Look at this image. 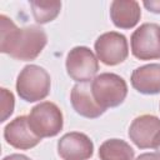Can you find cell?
Instances as JSON below:
<instances>
[{"label":"cell","instance_id":"52a82bcc","mask_svg":"<svg viewBox=\"0 0 160 160\" xmlns=\"http://www.w3.org/2000/svg\"><path fill=\"white\" fill-rule=\"evenodd\" d=\"M95 52L98 60L108 66H115L126 60L129 46L125 35L118 31L101 34L95 41Z\"/></svg>","mask_w":160,"mask_h":160},{"label":"cell","instance_id":"7c38bea8","mask_svg":"<svg viewBox=\"0 0 160 160\" xmlns=\"http://www.w3.org/2000/svg\"><path fill=\"white\" fill-rule=\"evenodd\" d=\"M131 85L140 94H160V64H148L136 68L131 74Z\"/></svg>","mask_w":160,"mask_h":160},{"label":"cell","instance_id":"2e32d148","mask_svg":"<svg viewBox=\"0 0 160 160\" xmlns=\"http://www.w3.org/2000/svg\"><path fill=\"white\" fill-rule=\"evenodd\" d=\"M14 95L5 88H1V120L5 121L14 111Z\"/></svg>","mask_w":160,"mask_h":160},{"label":"cell","instance_id":"6da1fadb","mask_svg":"<svg viewBox=\"0 0 160 160\" xmlns=\"http://www.w3.org/2000/svg\"><path fill=\"white\" fill-rule=\"evenodd\" d=\"M0 51L20 61L36 59L48 42L45 30L38 25L18 28L6 15H0Z\"/></svg>","mask_w":160,"mask_h":160},{"label":"cell","instance_id":"5b68a950","mask_svg":"<svg viewBox=\"0 0 160 160\" xmlns=\"http://www.w3.org/2000/svg\"><path fill=\"white\" fill-rule=\"evenodd\" d=\"M131 52L139 60L160 59V25L145 22L140 25L130 39Z\"/></svg>","mask_w":160,"mask_h":160},{"label":"cell","instance_id":"44dd1931","mask_svg":"<svg viewBox=\"0 0 160 160\" xmlns=\"http://www.w3.org/2000/svg\"><path fill=\"white\" fill-rule=\"evenodd\" d=\"M159 106H160V105H159Z\"/></svg>","mask_w":160,"mask_h":160},{"label":"cell","instance_id":"4fadbf2b","mask_svg":"<svg viewBox=\"0 0 160 160\" xmlns=\"http://www.w3.org/2000/svg\"><path fill=\"white\" fill-rule=\"evenodd\" d=\"M110 18L116 28L131 29L141 18L140 5L135 0H114L110 4Z\"/></svg>","mask_w":160,"mask_h":160},{"label":"cell","instance_id":"7a4b0ae2","mask_svg":"<svg viewBox=\"0 0 160 160\" xmlns=\"http://www.w3.org/2000/svg\"><path fill=\"white\" fill-rule=\"evenodd\" d=\"M50 88L51 79L49 72L35 64L24 66L16 79L18 95L28 102L45 99L50 92Z\"/></svg>","mask_w":160,"mask_h":160},{"label":"cell","instance_id":"d6986e66","mask_svg":"<svg viewBox=\"0 0 160 160\" xmlns=\"http://www.w3.org/2000/svg\"><path fill=\"white\" fill-rule=\"evenodd\" d=\"M2 160H31V159L22 154H10V155L5 156Z\"/></svg>","mask_w":160,"mask_h":160},{"label":"cell","instance_id":"3957f363","mask_svg":"<svg viewBox=\"0 0 160 160\" xmlns=\"http://www.w3.org/2000/svg\"><path fill=\"white\" fill-rule=\"evenodd\" d=\"M91 91L96 102L104 109L121 105L128 95L126 81L118 74L102 72L91 81Z\"/></svg>","mask_w":160,"mask_h":160},{"label":"cell","instance_id":"5bb4252c","mask_svg":"<svg viewBox=\"0 0 160 160\" xmlns=\"http://www.w3.org/2000/svg\"><path fill=\"white\" fill-rule=\"evenodd\" d=\"M99 158L100 160H134V150L121 139H109L100 145Z\"/></svg>","mask_w":160,"mask_h":160},{"label":"cell","instance_id":"ba28073f","mask_svg":"<svg viewBox=\"0 0 160 160\" xmlns=\"http://www.w3.org/2000/svg\"><path fill=\"white\" fill-rule=\"evenodd\" d=\"M58 154L62 160H88L94 154V144L86 134L71 131L58 141Z\"/></svg>","mask_w":160,"mask_h":160},{"label":"cell","instance_id":"30bf717a","mask_svg":"<svg viewBox=\"0 0 160 160\" xmlns=\"http://www.w3.org/2000/svg\"><path fill=\"white\" fill-rule=\"evenodd\" d=\"M159 132L160 119L150 114L135 118L129 128V138L139 149H152Z\"/></svg>","mask_w":160,"mask_h":160},{"label":"cell","instance_id":"277c9868","mask_svg":"<svg viewBox=\"0 0 160 160\" xmlns=\"http://www.w3.org/2000/svg\"><path fill=\"white\" fill-rule=\"evenodd\" d=\"M28 119L31 130L40 139L56 136L64 126L62 112L51 101H42L35 105L30 110Z\"/></svg>","mask_w":160,"mask_h":160},{"label":"cell","instance_id":"8992f818","mask_svg":"<svg viewBox=\"0 0 160 160\" xmlns=\"http://www.w3.org/2000/svg\"><path fill=\"white\" fill-rule=\"evenodd\" d=\"M66 71L78 82L90 81L99 71V60L89 48L75 46L68 52Z\"/></svg>","mask_w":160,"mask_h":160},{"label":"cell","instance_id":"e0dca14e","mask_svg":"<svg viewBox=\"0 0 160 160\" xmlns=\"http://www.w3.org/2000/svg\"><path fill=\"white\" fill-rule=\"evenodd\" d=\"M144 6L155 14H160V1L159 0H150V1H144Z\"/></svg>","mask_w":160,"mask_h":160},{"label":"cell","instance_id":"8fae6325","mask_svg":"<svg viewBox=\"0 0 160 160\" xmlns=\"http://www.w3.org/2000/svg\"><path fill=\"white\" fill-rule=\"evenodd\" d=\"M70 101L74 110L88 119H96L105 112V110L96 102L91 91V81L78 82L72 86Z\"/></svg>","mask_w":160,"mask_h":160},{"label":"cell","instance_id":"9c48e42d","mask_svg":"<svg viewBox=\"0 0 160 160\" xmlns=\"http://www.w3.org/2000/svg\"><path fill=\"white\" fill-rule=\"evenodd\" d=\"M4 139L15 149L28 150L35 148L41 139L31 130L29 119L25 115L16 116L4 128Z\"/></svg>","mask_w":160,"mask_h":160},{"label":"cell","instance_id":"ac0fdd59","mask_svg":"<svg viewBox=\"0 0 160 160\" xmlns=\"http://www.w3.org/2000/svg\"><path fill=\"white\" fill-rule=\"evenodd\" d=\"M136 160H160V155L155 152H145L136 158Z\"/></svg>","mask_w":160,"mask_h":160},{"label":"cell","instance_id":"ffe728a7","mask_svg":"<svg viewBox=\"0 0 160 160\" xmlns=\"http://www.w3.org/2000/svg\"><path fill=\"white\" fill-rule=\"evenodd\" d=\"M152 149H155V150L158 151V154L160 155V132L158 134V136H156V139H155V142H154Z\"/></svg>","mask_w":160,"mask_h":160},{"label":"cell","instance_id":"9a60e30c","mask_svg":"<svg viewBox=\"0 0 160 160\" xmlns=\"http://www.w3.org/2000/svg\"><path fill=\"white\" fill-rule=\"evenodd\" d=\"M32 16L38 24H46L52 21L60 12L61 1H30Z\"/></svg>","mask_w":160,"mask_h":160}]
</instances>
